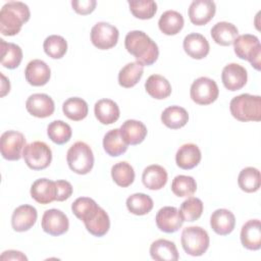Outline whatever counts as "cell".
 Segmentation results:
<instances>
[{"label": "cell", "instance_id": "5bb4252c", "mask_svg": "<svg viewBox=\"0 0 261 261\" xmlns=\"http://www.w3.org/2000/svg\"><path fill=\"white\" fill-rule=\"evenodd\" d=\"M221 81L228 91L241 90L248 81V73L244 66L239 63H229L222 69Z\"/></svg>", "mask_w": 261, "mask_h": 261}, {"label": "cell", "instance_id": "30bf717a", "mask_svg": "<svg viewBox=\"0 0 261 261\" xmlns=\"http://www.w3.org/2000/svg\"><path fill=\"white\" fill-rule=\"evenodd\" d=\"M24 136L16 130H7L1 135L0 150L4 159L9 161L19 160L25 145Z\"/></svg>", "mask_w": 261, "mask_h": 261}, {"label": "cell", "instance_id": "4316f807", "mask_svg": "<svg viewBox=\"0 0 261 261\" xmlns=\"http://www.w3.org/2000/svg\"><path fill=\"white\" fill-rule=\"evenodd\" d=\"M142 181L144 186L149 190H161L167 182V172L161 165H149L143 171Z\"/></svg>", "mask_w": 261, "mask_h": 261}, {"label": "cell", "instance_id": "1f68e13d", "mask_svg": "<svg viewBox=\"0 0 261 261\" xmlns=\"http://www.w3.org/2000/svg\"><path fill=\"white\" fill-rule=\"evenodd\" d=\"M0 51H1V64L8 68H16L22 60V50L14 43H7L3 39H0Z\"/></svg>", "mask_w": 261, "mask_h": 261}, {"label": "cell", "instance_id": "ab89813d", "mask_svg": "<svg viewBox=\"0 0 261 261\" xmlns=\"http://www.w3.org/2000/svg\"><path fill=\"white\" fill-rule=\"evenodd\" d=\"M197 182L193 176L179 174L176 175L171 182L172 193L179 198H189L195 194Z\"/></svg>", "mask_w": 261, "mask_h": 261}, {"label": "cell", "instance_id": "6da1fadb", "mask_svg": "<svg viewBox=\"0 0 261 261\" xmlns=\"http://www.w3.org/2000/svg\"><path fill=\"white\" fill-rule=\"evenodd\" d=\"M72 213L81 219L87 230L94 237L105 236L110 228V219L106 211L88 197L77 198L71 204Z\"/></svg>", "mask_w": 261, "mask_h": 261}, {"label": "cell", "instance_id": "8fae6325", "mask_svg": "<svg viewBox=\"0 0 261 261\" xmlns=\"http://www.w3.org/2000/svg\"><path fill=\"white\" fill-rule=\"evenodd\" d=\"M119 32L116 27L105 22H97L91 30L92 44L100 50H108L113 48L118 41Z\"/></svg>", "mask_w": 261, "mask_h": 261}, {"label": "cell", "instance_id": "f1b7e54d", "mask_svg": "<svg viewBox=\"0 0 261 261\" xmlns=\"http://www.w3.org/2000/svg\"><path fill=\"white\" fill-rule=\"evenodd\" d=\"M184 17L175 10H166L163 12L158 20L159 30L167 36H174L178 34L184 28Z\"/></svg>", "mask_w": 261, "mask_h": 261}, {"label": "cell", "instance_id": "4fadbf2b", "mask_svg": "<svg viewBox=\"0 0 261 261\" xmlns=\"http://www.w3.org/2000/svg\"><path fill=\"white\" fill-rule=\"evenodd\" d=\"M155 220L157 227L166 233L177 231L184 223L179 210L172 206H165L159 209Z\"/></svg>", "mask_w": 261, "mask_h": 261}, {"label": "cell", "instance_id": "8992f818", "mask_svg": "<svg viewBox=\"0 0 261 261\" xmlns=\"http://www.w3.org/2000/svg\"><path fill=\"white\" fill-rule=\"evenodd\" d=\"M233 50L240 59L249 61L255 69L260 70L261 45L256 36L251 34L238 36L233 42Z\"/></svg>", "mask_w": 261, "mask_h": 261}, {"label": "cell", "instance_id": "4dcf8cb0", "mask_svg": "<svg viewBox=\"0 0 261 261\" xmlns=\"http://www.w3.org/2000/svg\"><path fill=\"white\" fill-rule=\"evenodd\" d=\"M146 92L154 99L162 100L171 94V86L169 82L160 74L150 75L145 83Z\"/></svg>", "mask_w": 261, "mask_h": 261}, {"label": "cell", "instance_id": "44dd1931", "mask_svg": "<svg viewBox=\"0 0 261 261\" xmlns=\"http://www.w3.org/2000/svg\"><path fill=\"white\" fill-rule=\"evenodd\" d=\"M202 155L196 144L188 143L181 145L175 154L176 165L185 170L196 167L201 161Z\"/></svg>", "mask_w": 261, "mask_h": 261}, {"label": "cell", "instance_id": "9a60e30c", "mask_svg": "<svg viewBox=\"0 0 261 261\" xmlns=\"http://www.w3.org/2000/svg\"><path fill=\"white\" fill-rule=\"evenodd\" d=\"M27 111L38 118H46L53 114L55 110L54 101L47 94H33L25 102Z\"/></svg>", "mask_w": 261, "mask_h": 261}, {"label": "cell", "instance_id": "83f0119b", "mask_svg": "<svg viewBox=\"0 0 261 261\" xmlns=\"http://www.w3.org/2000/svg\"><path fill=\"white\" fill-rule=\"evenodd\" d=\"M239 35L237 27L227 21H219L211 29L213 41L220 46H230Z\"/></svg>", "mask_w": 261, "mask_h": 261}, {"label": "cell", "instance_id": "ba28073f", "mask_svg": "<svg viewBox=\"0 0 261 261\" xmlns=\"http://www.w3.org/2000/svg\"><path fill=\"white\" fill-rule=\"evenodd\" d=\"M22 157L31 169L43 170L52 161V151L45 142L35 141L24 147Z\"/></svg>", "mask_w": 261, "mask_h": 261}, {"label": "cell", "instance_id": "bcb514c9", "mask_svg": "<svg viewBox=\"0 0 261 261\" xmlns=\"http://www.w3.org/2000/svg\"><path fill=\"white\" fill-rule=\"evenodd\" d=\"M0 258H1V260H24V261L28 260L25 255H23L19 251H15V250L4 251L1 254Z\"/></svg>", "mask_w": 261, "mask_h": 261}, {"label": "cell", "instance_id": "74e56055", "mask_svg": "<svg viewBox=\"0 0 261 261\" xmlns=\"http://www.w3.org/2000/svg\"><path fill=\"white\" fill-rule=\"evenodd\" d=\"M111 176L117 186L126 188L135 180V170L129 163L120 161L111 167Z\"/></svg>", "mask_w": 261, "mask_h": 261}, {"label": "cell", "instance_id": "b9f144b4", "mask_svg": "<svg viewBox=\"0 0 261 261\" xmlns=\"http://www.w3.org/2000/svg\"><path fill=\"white\" fill-rule=\"evenodd\" d=\"M127 3L133 15L140 19H150L157 11V3L152 0H129Z\"/></svg>", "mask_w": 261, "mask_h": 261}, {"label": "cell", "instance_id": "7c38bea8", "mask_svg": "<svg viewBox=\"0 0 261 261\" xmlns=\"http://www.w3.org/2000/svg\"><path fill=\"white\" fill-rule=\"evenodd\" d=\"M41 225L46 233L58 237L68 230L69 221L67 216L61 210L49 209L44 212Z\"/></svg>", "mask_w": 261, "mask_h": 261}, {"label": "cell", "instance_id": "2e32d148", "mask_svg": "<svg viewBox=\"0 0 261 261\" xmlns=\"http://www.w3.org/2000/svg\"><path fill=\"white\" fill-rule=\"evenodd\" d=\"M216 12V5L211 0H194L189 7V17L193 24L208 23Z\"/></svg>", "mask_w": 261, "mask_h": 261}, {"label": "cell", "instance_id": "484cf974", "mask_svg": "<svg viewBox=\"0 0 261 261\" xmlns=\"http://www.w3.org/2000/svg\"><path fill=\"white\" fill-rule=\"evenodd\" d=\"M94 113L96 118L102 124H111L115 122L120 115L118 105L111 99H100L95 103Z\"/></svg>", "mask_w": 261, "mask_h": 261}, {"label": "cell", "instance_id": "f35d334b", "mask_svg": "<svg viewBox=\"0 0 261 261\" xmlns=\"http://www.w3.org/2000/svg\"><path fill=\"white\" fill-rule=\"evenodd\" d=\"M47 135L53 143L63 145L70 140L72 130L70 125L66 122L62 120H54L48 124Z\"/></svg>", "mask_w": 261, "mask_h": 261}, {"label": "cell", "instance_id": "5b68a950", "mask_svg": "<svg viewBox=\"0 0 261 261\" xmlns=\"http://www.w3.org/2000/svg\"><path fill=\"white\" fill-rule=\"evenodd\" d=\"M69 168L77 174L89 173L94 166V154L91 147L85 142H75L66 153Z\"/></svg>", "mask_w": 261, "mask_h": 261}, {"label": "cell", "instance_id": "52a82bcc", "mask_svg": "<svg viewBox=\"0 0 261 261\" xmlns=\"http://www.w3.org/2000/svg\"><path fill=\"white\" fill-rule=\"evenodd\" d=\"M184 251L191 256H202L209 248L210 239L208 232L200 226H188L184 228L180 237Z\"/></svg>", "mask_w": 261, "mask_h": 261}, {"label": "cell", "instance_id": "7402d4cb", "mask_svg": "<svg viewBox=\"0 0 261 261\" xmlns=\"http://www.w3.org/2000/svg\"><path fill=\"white\" fill-rule=\"evenodd\" d=\"M242 245L252 251L261 248V223L259 219L248 220L241 229Z\"/></svg>", "mask_w": 261, "mask_h": 261}, {"label": "cell", "instance_id": "3957f363", "mask_svg": "<svg viewBox=\"0 0 261 261\" xmlns=\"http://www.w3.org/2000/svg\"><path fill=\"white\" fill-rule=\"evenodd\" d=\"M31 17L30 8L19 1H8L0 10V32L3 36L17 35Z\"/></svg>", "mask_w": 261, "mask_h": 261}, {"label": "cell", "instance_id": "cb8c5ba5", "mask_svg": "<svg viewBox=\"0 0 261 261\" xmlns=\"http://www.w3.org/2000/svg\"><path fill=\"white\" fill-rule=\"evenodd\" d=\"M119 130L122 139L127 145L141 144L148 133L146 125L142 121L136 119L125 120L121 124Z\"/></svg>", "mask_w": 261, "mask_h": 261}, {"label": "cell", "instance_id": "8d00e7d4", "mask_svg": "<svg viewBox=\"0 0 261 261\" xmlns=\"http://www.w3.org/2000/svg\"><path fill=\"white\" fill-rule=\"evenodd\" d=\"M153 206L152 198L143 193L133 194L126 199V208L135 215H146L153 209Z\"/></svg>", "mask_w": 261, "mask_h": 261}, {"label": "cell", "instance_id": "e0dca14e", "mask_svg": "<svg viewBox=\"0 0 261 261\" xmlns=\"http://www.w3.org/2000/svg\"><path fill=\"white\" fill-rule=\"evenodd\" d=\"M37 209L31 205H20L14 209L11 216V225L15 231H27L34 226L37 221Z\"/></svg>", "mask_w": 261, "mask_h": 261}, {"label": "cell", "instance_id": "f6af8a7d", "mask_svg": "<svg viewBox=\"0 0 261 261\" xmlns=\"http://www.w3.org/2000/svg\"><path fill=\"white\" fill-rule=\"evenodd\" d=\"M56 189H57V196L56 201L62 202L67 200L72 195V186L69 181L59 179L56 180Z\"/></svg>", "mask_w": 261, "mask_h": 261}, {"label": "cell", "instance_id": "d6a6232c", "mask_svg": "<svg viewBox=\"0 0 261 261\" xmlns=\"http://www.w3.org/2000/svg\"><path fill=\"white\" fill-rule=\"evenodd\" d=\"M127 146L120 135L119 128L110 129L103 138V148L109 156L117 157L122 155L127 150Z\"/></svg>", "mask_w": 261, "mask_h": 261}, {"label": "cell", "instance_id": "7dc6e473", "mask_svg": "<svg viewBox=\"0 0 261 261\" xmlns=\"http://www.w3.org/2000/svg\"><path fill=\"white\" fill-rule=\"evenodd\" d=\"M1 79H2V85H1V97H4L7 93L10 91V83L9 80H7L4 74L1 72Z\"/></svg>", "mask_w": 261, "mask_h": 261}, {"label": "cell", "instance_id": "ac0fdd59", "mask_svg": "<svg viewBox=\"0 0 261 261\" xmlns=\"http://www.w3.org/2000/svg\"><path fill=\"white\" fill-rule=\"evenodd\" d=\"M24 76L30 85L41 87L49 82L51 70L45 61L34 59L28 63L24 70Z\"/></svg>", "mask_w": 261, "mask_h": 261}, {"label": "cell", "instance_id": "7bdbcfd3", "mask_svg": "<svg viewBox=\"0 0 261 261\" xmlns=\"http://www.w3.org/2000/svg\"><path fill=\"white\" fill-rule=\"evenodd\" d=\"M203 208V202L199 198L189 197L181 203L179 213L184 221H195L201 217Z\"/></svg>", "mask_w": 261, "mask_h": 261}, {"label": "cell", "instance_id": "60d3db41", "mask_svg": "<svg viewBox=\"0 0 261 261\" xmlns=\"http://www.w3.org/2000/svg\"><path fill=\"white\" fill-rule=\"evenodd\" d=\"M43 48L49 57L53 59H60L67 51V42L61 36L51 35L45 39Z\"/></svg>", "mask_w": 261, "mask_h": 261}, {"label": "cell", "instance_id": "d6986e66", "mask_svg": "<svg viewBox=\"0 0 261 261\" xmlns=\"http://www.w3.org/2000/svg\"><path fill=\"white\" fill-rule=\"evenodd\" d=\"M31 197L38 203L46 205L56 201V182L48 178H39L31 187Z\"/></svg>", "mask_w": 261, "mask_h": 261}, {"label": "cell", "instance_id": "d4e9b609", "mask_svg": "<svg viewBox=\"0 0 261 261\" xmlns=\"http://www.w3.org/2000/svg\"><path fill=\"white\" fill-rule=\"evenodd\" d=\"M150 255L156 261H176L179 258L175 244L165 239L156 240L151 244Z\"/></svg>", "mask_w": 261, "mask_h": 261}, {"label": "cell", "instance_id": "277c9868", "mask_svg": "<svg viewBox=\"0 0 261 261\" xmlns=\"http://www.w3.org/2000/svg\"><path fill=\"white\" fill-rule=\"evenodd\" d=\"M229 110L231 115L239 121H260L261 97L251 94L236 96L229 103Z\"/></svg>", "mask_w": 261, "mask_h": 261}, {"label": "cell", "instance_id": "7a4b0ae2", "mask_svg": "<svg viewBox=\"0 0 261 261\" xmlns=\"http://www.w3.org/2000/svg\"><path fill=\"white\" fill-rule=\"evenodd\" d=\"M126 51L143 66L152 65L159 56L157 44L142 31H130L124 39Z\"/></svg>", "mask_w": 261, "mask_h": 261}, {"label": "cell", "instance_id": "e575fe53", "mask_svg": "<svg viewBox=\"0 0 261 261\" xmlns=\"http://www.w3.org/2000/svg\"><path fill=\"white\" fill-rule=\"evenodd\" d=\"M62 111L64 115L73 121H80L88 115V104L87 102L79 97H71L65 100L62 104Z\"/></svg>", "mask_w": 261, "mask_h": 261}, {"label": "cell", "instance_id": "603a6c76", "mask_svg": "<svg viewBox=\"0 0 261 261\" xmlns=\"http://www.w3.org/2000/svg\"><path fill=\"white\" fill-rule=\"evenodd\" d=\"M211 228L219 236L229 234L236 226V217L227 209L221 208L215 210L210 217Z\"/></svg>", "mask_w": 261, "mask_h": 261}, {"label": "cell", "instance_id": "836d02e7", "mask_svg": "<svg viewBox=\"0 0 261 261\" xmlns=\"http://www.w3.org/2000/svg\"><path fill=\"white\" fill-rule=\"evenodd\" d=\"M144 66L139 62H129L125 64L118 72V84L123 88H133L142 79Z\"/></svg>", "mask_w": 261, "mask_h": 261}, {"label": "cell", "instance_id": "ee69618b", "mask_svg": "<svg viewBox=\"0 0 261 261\" xmlns=\"http://www.w3.org/2000/svg\"><path fill=\"white\" fill-rule=\"evenodd\" d=\"M97 5L96 0H72L71 6L73 10L82 15H87L95 10Z\"/></svg>", "mask_w": 261, "mask_h": 261}, {"label": "cell", "instance_id": "9c48e42d", "mask_svg": "<svg viewBox=\"0 0 261 261\" xmlns=\"http://www.w3.org/2000/svg\"><path fill=\"white\" fill-rule=\"evenodd\" d=\"M219 95V89L215 81L207 76L195 80L190 89L191 99L199 105H209L213 103Z\"/></svg>", "mask_w": 261, "mask_h": 261}, {"label": "cell", "instance_id": "ffe728a7", "mask_svg": "<svg viewBox=\"0 0 261 261\" xmlns=\"http://www.w3.org/2000/svg\"><path fill=\"white\" fill-rule=\"evenodd\" d=\"M185 52L194 59H203L209 53L210 46L207 39L198 33H191L184 39Z\"/></svg>", "mask_w": 261, "mask_h": 261}, {"label": "cell", "instance_id": "f546056e", "mask_svg": "<svg viewBox=\"0 0 261 261\" xmlns=\"http://www.w3.org/2000/svg\"><path fill=\"white\" fill-rule=\"evenodd\" d=\"M189 120L188 111L177 105L169 106L161 113L162 123L171 129H177L187 124Z\"/></svg>", "mask_w": 261, "mask_h": 261}, {"label": "cell", "instance_id": "d590c367", "mask_svg": "<svg viewBox=\"0 0 261 261\" xmlns=\"http://www.w3.org/2000/svg\"><path fill=\"white\" fill-rule=\"evenodd\" d=\"M238 184L242 191L246 193H255L260 189V171L255 167H246L241 170L238 176Z\"/></svg>", "mask_w": 261, "mask_h": 261}]
</instances>
